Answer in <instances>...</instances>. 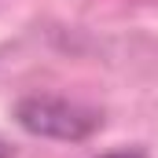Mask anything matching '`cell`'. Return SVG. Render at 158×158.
Masks as SVG:
<instances>
[{
  "label": "cell",
  "mask_w": 158,
  "mask_h": 158,
  "mask_svg": "<svg viewBox=\"0 0 158 158\" xmlns=\"http://www.w3.org/2000/svg\"><path fill=\"white\" fill-rule=\"evenodd\" d=\"M15 118L26 132L52 136V140H85L99 125L96 110L70 103V99H59V96H26L15 107Z\"/></svg>",
  "instance_id": "1"
},
{
  "label": "cell",
  "mask_w": 158,
  "mask_h": 158,
  "mask_svg": "<svg viewBox=\"0 0 158 158\" xmlns=\"http://www.w3.org/2000/svg\"><path fill=\"white\" fill-rule=\"evenodd\" d=\"M103 158H140V155H103Z\"/></svg>",
  "instance_id": "2"
},
{
  "label": "cell",
  "mask_w": 158,
  "mask_h": 158,
  "mask_svg": "<svg viewBox=\"0 0 158 158\" xmlns=\"http://www.w3.org/2000/svg\"><path fill=\"white\" fill-rule=\"evenodd\" d=\"M0 158H11V155H7V147H4V140H0Z\"/></svg>",
  "instance_id": "3"
}]
</instances>
